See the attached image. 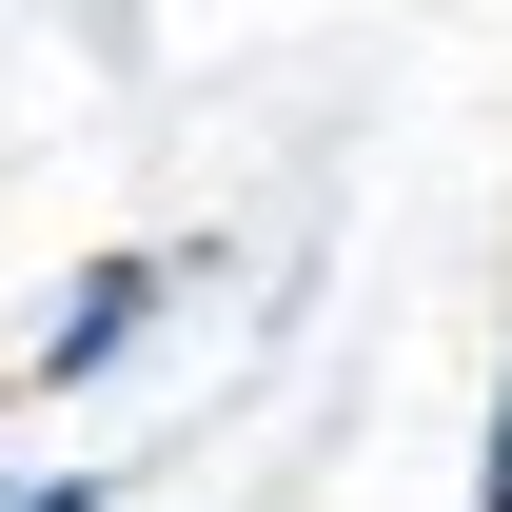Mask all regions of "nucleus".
I'll list each match as a JSON object with an SVG mask.
<instances>
[{"label": "nucleus", "mask_w": 512, "mask_h": 512, "mask_svg": "<svg viewBox=\"0 0 512 512\" xmlns=\"http://www.w3.org/2000/svg\"><path fill=\"white\" fill-rule=\"evenodd\" d=\"M99 493H119V473H40V493H0V512H99Z\"/></svg>", "instance_id": "7ed1b4c3"}, {"label": "nucleus", "mask_w": 512, "mask_h": 512, "mask_svg": "<svg viewBox=\"0 0 512 512\" xmlns=\"http://www.w3.org/2000/svg\"><path fill=\"white\" fill-rule=\"evenodd\" d=\"M473 512H512V375H493V453H473Z\"/></svg>", "instance_id": "f03ea898"}, {"label": "nucleus", "mask_w": 512, "mask_h": 512, "mask_svg": "<svg viewBox=\"0 0 512 512\" xmlns=\"http://www.w3.org/2000/svg\"><path fill=\"white\" fill-rule=\"evenodd\" d=\"M158 296H178L158 256H99V276H79L60 316H40V394H79V375H119L138 335H158Z\"/></svg>", "instance_id": "f257e3e1"}]
</instances>
